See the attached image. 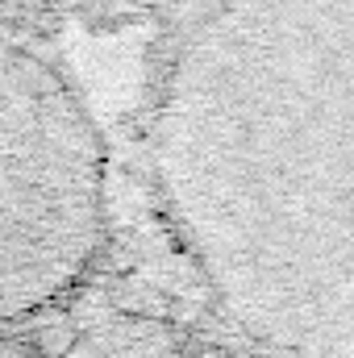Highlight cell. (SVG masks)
I'll return each instance as SVG.
<instances>
[{
  "mask_svg": "<svg viewBox=\"0 0 354 358\" xmlns=\"http://www.w3.org/2000/svg\"><path fill=\"white\" fill-rule=\"evenodd\" d=\"M142 46V279L242 358H354V0H150Z\"/></svg>",
  "mask_w": 354,
  "mask_h": 358,
  "instance_id": "cell-1",
  "label": "cell"
},
{
  "mask_svg": "<svg viewBox=\"0 0 354 358\" xmlns=\"http://www.w3.org/2000/svg\"><path fill=\"white\" fill-rule=\"evenodd\" d=\"M121 246L113 121L50 0H0V342L76 308Z\"/></svg>",
  "mask_w": 354,
  "mask_h": 358,
  "instance_id": "cell-2",
  "label": "cell"
},
{
  "mask_svg": "<svg viewBox=\"0 0 354 358\" xmlns=\"http://www.w3.org/2000/svg\"><path fill=\"white\" fill-rule=\"evenodd\" d=\"M0 358H242L142 275H108L76 308L0 342Z\"/></svg>",
  "mask_w": 354,
  "mask_h": 358,
  "instance_id": "cell-3",
  "label": "cell"
}]
</instances>
